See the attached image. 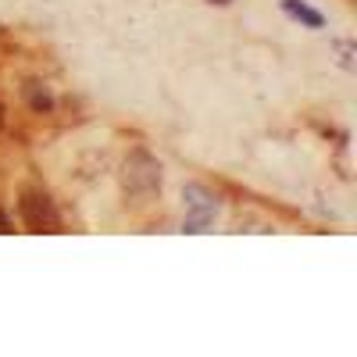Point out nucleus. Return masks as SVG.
Segmentation results:
<instances>
[{"label":"nucleus","mask_w":357,"mask_h":357,"mask_svg":"<svg viewBox=\"0 0 357 357\" xmlns=\"http://www.w3.org/2000/svg\"><path fill=\"white\" fill-rule=\"evenodd\" d=\"M122 193L132 204H146V200H154L161 193V161L151 151L136 146V151L126 158V165H122Z\"/></svg>","instance_id":"1"},{"label":"nucleus","mask_w":357,"mask_h":357,"mask_svg":"<svg viewBox=\"0 0 357 357\" xmlns=\"http://www.w3.org/2000/svg\"><path fill=\"white\" fill-rule=\"evenodd\" d=\"M18 218L29 232H57V225H61V215H57L50 193H43V190H22Z\"/></svg>","instance_id":"2"},{"label":"nucleus","mask_w":357,"mask_h":357,"mask_svg":"<svg viewBox=\"0 0 357 357\" xmlns=\"http://www.w3.org/2000/svg\"><path fill=\"white\" fill-rule=\"evenodd\" d=\"M183 197H186V222H183V229L186 232H204L207 225H211V218H215V211H218V197L211 193V190H204V186H197V183H190L186 190H183Z\"/></svg>","instance_id":"3"},{"label":"nucleus","mask_w":357,"mask_h":357,"mask_svg":"<svg viewBox=\"0 0 357 357\" xmlns=\"http://www.w3.org/2000/svg\"><path fill=\"white\" fill-rule=\"evenodd\" d=\"M282 11L289 15V18H296V22H304L307 29H321L325 25V18H321V11H314V8H307L304 0H282Z\"/></svg>","instance_id":"4"},{"label":"nucleus","mask_w":357,"mask_h":357,"mask_svg":"<svg viewBox=\"0 0 357 357\" xmlns=\"http://www.w3.org/2000/svg\"><path fill=\"white\" fill-rule=\"evenodd\" d=\"M25 97H29V104H33V111H54V97L47 93L43 86H36V82L25 86Z\"/></svg>","instance_id":"5"},{"label":"nucleus","mask_w":357,"mask_h":357,"mask_svg":"<svg viewBox=\"0 0 357 357\" xmlns=\"http://www.w3.org/2000/svg\"><path fill=\"white\" fill-rule=\"evenodd\" d=\"M0 232H11V218L4 211H0Z\"/></svg>","instance_id":"6"},{"label":"nucleus","mask_w":357,"mask_h":357,"mask_svg":"<svg viewBox=\"0 0 357 357\" xmlns=\"http://www.w3.org/2000/svg\"><path fill=\"white\" fill-rule=\"evenodd\" d=\"M211 4H232V0H211Z\"/></svg>","instance_id":"7"},{"label":"nucleus","mask_w":357,"mask_h":357,"mask_svg":"<svg viewBox=\"0 0 357 357\" xmlns=\"http://www.w3.org/2000/svg\"><path fill=\"white\" fill-rule=\"evenodd\" d=\"M0 114H4V107H0Z\"/></svg>","instance_id":"8"}]
</instances>
